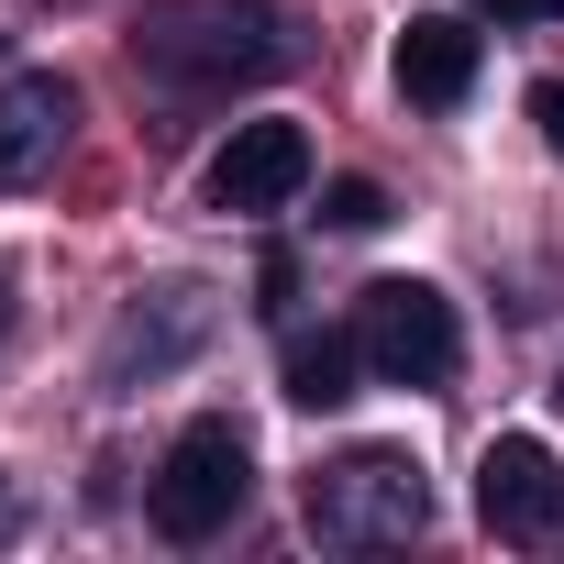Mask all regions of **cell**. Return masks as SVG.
<instances>
[{
	"mask_svg": "<svg viewBox=\"0 0 564 564\" xmlns=\"http://www.w3.org/2000/svg\"><path fill=\"white\" fill-rule=\"evenodd\" d=\"M322 221H333V232H377V221H388V188H377V177H333V188H322Z\"/></svg>",
	"mask_w": 564,
	"mask_h": 564,
	"instance_id": "8fae6325",
	"label": "cell"
},
{
	"mask_svg": "<svg viewBox=\"0 0 564 564\" xmlns=\"http://www.w3.org/2000/svg\"><path fill=\"white\" fill-rule=\"evenodd\" d=\"M67 133H78V89H67L56 67L0 78V188H34V177H56Z\"/></svg>",
	"mask_w": 564,
	"mask_h": 564,
	"instance_id": "52a82bcc",
	"label": "cell"
},
{
	"mask_svg": "<svg viewBox=\"0 0 564 564\" xmlns=\"http://www.w3.org/2000/svg\"><path fill=\"white\" fill-rule=\"evenodd\" d=\"M243 487H254L243 432H232V421H188V432L166 443V465H155L144 509H155V531H166V542H210V531H232Z\"/></svg>",
	"mask_w": 564,
	"mask_h": 564,
	"instance_id": "277c9868",
	"label": "cell"
},
{
	"mask_svg": "<svg viewBox=\"0 0 564 564\" xmlns=\"http://www.w3.org/2000/svg\"><path fill=\"white\" fill-rule=\"evenodd\" d=\"M12 311H23V300H12V265H0V344H12Z\"/></svg>",
	"mask_w": 564,
	"mask_h": 564,
	"instance_id": "9a60e30c",
	"label": "cell"
},
{
	"mask_svg": "<svg viewBox=\"0 0 564 564\" xmlns=\"http://www.w3.org/2000/svg\"><path fill=\"white\" fill-rule=\"evenodd\" d=\"M476 23H454V12H421L410 34H399V89L421 100V111H454L465 89H476Z\"/></svg>",
	"mask_w": 564,
	"mask_h": 564,
	"instance_id": "9c48e42d",
	"label": "cell"
},
{
	"mask_svg": "<svg viewBox=\"0 0 564 564\" xmlns=\"http://www.w3.org/2000/svg\"><path fill=\"white\" fill-rule=\"evenodd\" d=\"M133 67L155 89H254L289 67V23L265 0H155L133 23Z\"/></svg>",
	"mask_w": 564,
	"mask_h": 564,
	"instance_id": "6da1fadb",
	"label": "cell"
},
{
	"mask_svg": "<svg viewBox=\"0 0 564 564\" xmlns=\"http://www.w3.org/2000/svg\"><path fill=\"white\" fill-rule=\"evenodd\" d=\"M23 520H34V498H23V487H12V476H0V542H12V531H23Z\"/></svg>",
	"mask_w": 564,
	"mask_h": 564,
	"instance_id": "5bb4252c",
	"label": "cell"
},
{
	"mask_svg": "<svg viewBox=\"0 0 564 564\" xmlns=\"http://www.w3.org/2000/svg\"><path fill=\"white\" fill-rule=\"evenodd\" d=\"M476 520H487L498 542H553V531H564V465H553V443L498 432V443L476 454Z\"/></svg>",
	"mask_w": 564,
	"mask_h": 564,
	"instance_id": "5b68a950",
	"label": "cell"
},
{
	"mask_svg": "<svg viewBox=\"0 0 564 564\" xmlns=\"http://www.w3.org/2000/svg\"><path fill=\"white\" fill-rule=\"evenodd\" d=\"M355 344H366V377L388 388H443L465 366V333H454V300L432 276H377L355 300Z\"/></svg>",
	"mask_w": 564,
	"mask_h": 564,
	"instance_id": "3957f363",
	"label": "cell"
},
{
	"mask_svg": "<svg viewBox=\"0 0 564 564\" xmlns=\"http://www.w3.org/2000/svg\"><path fill=\"white\" fill-rule=\"evenodd\" d=\"M476 12H498V23H564V0H476Z\"/></svg>",
	"mask_w": 564,
	"mask_h": 564,
	"instance_id": "4fadbf2b",
	"label": "cell"
},
{
	"mask_svg": "<svg viewBox=\"0 0 564 564\" xmlns=\"http://www.w3.org/2000/svg\"><path fill=\"white\" fill-rule=\"evenodd\" d=\"M355 377H366V344H355V333H289V366H276L289 410H344Z\"/></svg>",
	"mask_w": 564,
	"mask_h": 564,
	"instance_id": "30bf717a",
	"label": "cell"
},
{
	"mask_svg": "<svg viewBox=\"0 0 564 564\" xmlns=\"http://www.w3.org/2000/svg\"><path fill=\"white\" fill-rule=\"evenodd\" d=\"M311 188V133L300 122H232V144L210 155V210L232 221H265Z\"/></svg>",
	"mask_w": 564,
	"mask_h": 564,
	"instance_id": "8992f818",
	"label": "cell"
},
{
	"mask_svg": "<svg viewBox=\"0 0 564 564\" xmlns=\"http://www.w3.org/2000/svg\"><path fill=\"white\" fill-rule=\"evenodd\" d=\"M553 410H564V377H553Z\"/></svg>",
	"mask_w": 564,
	"mask_h": 564,
	"instance_id": "2e32d148",
	"label": "cell"
},
{
	"mask_svg": "<svg viewBox=\"0 0 564 564\" xmlns=\"http://www.w3.org/2000/svg\"><path fill=\"white\" fill-rule=\"evenodd\" d=\"M531 122H542V144L564 155V78H542V89H531Z\"/></svg>",
	"mask_w": 564,
	"mask_h": 564,
	"instance_id": "7c38bea8",
	"label": "cell"
},
{
	"mask_svg": "<svg viewBox=\"0 0 564 564\" xmlns=\"http://www.w3.org/2000/svg\"><path fill=\"white\" fill-rule=\"evenodd\" d=\"M300 520H311V542H333V553H399V542L432 531V476H421L399 443H355V454H333V465L300 487Z\"/></svg>",
	"mask_w": 564,
	"mask_h": 564,
	"instance_id": "7a4b0ae2",
	"label": "cell"
},
{
	"mask_svg": "<svg viewBox=\"0 0 564 564\" xmlns=\"http://www.w3.org/2000/svg\"><path fill=\"white\" fill-rule=\"evenodd\" d=\"M199 333H210V289H155V300H133L122 333H111V388L166 377L177 355H199Z\"/></svg>",
	"mask_w": 564,
	"mask_h": 564,
	"instance_id": "ba28073f",
	"label": "cell"
}]
</instances>
